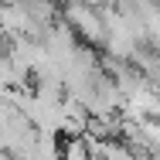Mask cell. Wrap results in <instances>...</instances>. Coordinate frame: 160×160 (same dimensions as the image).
<instances>
[{"instance_id":"6da1fadb","label":"cell","mask_w":160,"mask_h":160,"mask_svg":"<svg viewBox=\"0 0 160 160\" xmlns=\"http://www.w3.org/2000/svg\"><path fill=\"white\" fill-rule=\"evenodd\" d=\"M62 21L65 28L75 34L78 41L85 44H102L106 41V21H102V10L85 3V0H68L62 7Z\"/></svg>"},{"instance_id":"7a4b0ae2","label":"cell","mask_w":160,"mask_h":160,"mask_svg":"<svg viewBox=\"0 0 160 160\" xmlns=\"http://www.w3.org/2000/svg\"><path fill=\"white\" fill-rule=\"evenodd\" d=\"M85 3H92L99 10H106V7H112V3H119V0H85Z\"/></svg>"},{"instance_id":"3957f363","label":"cell","mask_w":160,"mask_h":160,"mask_svg":"<svg viewBox=\"0 0 160 160\" xmlns=\"http://www.w3.org/2000/svg\"><path fill=\"white\" fill-rule=\"evenodd\" d=\"M3 48H7V38H3V31H0V51H3Z\"/></svg>"}]
</instances>
